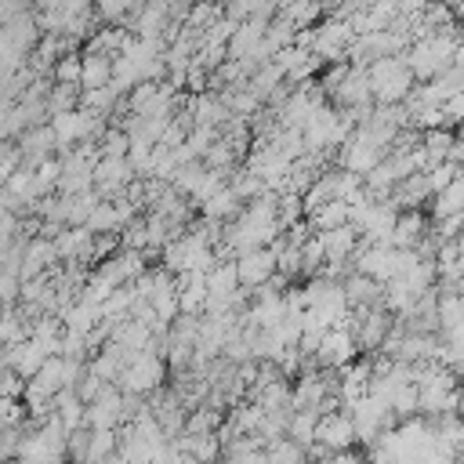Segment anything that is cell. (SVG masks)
Masks as SVG:
<instances>
[{
    "instance_id": "6da1fadb",
    "label": "cell",
    "mask_w": 464,
    "mask_h": 464,
    "mask_svg": "<svg viewBox=\"0 0 464 464\" xmlns=\"http://www.w3.org/2000/svg\"><path fill=\"white\" fill-rule=\"evenodd\" d=\"M457 47H460V33H457V25H450V29H435V33H428V36L410 40V47L402 51V62L410 65V72H413L417 80H435L439 72L453 69V62H457Z\"/></svg>"
},
{
    "instance_id": "7a4b0ae2",
    "label": "cell",
    "mask_w": 464,
    "mask_h": 464,
    "mask_svg": "<svg viewBox=\"0 0 464 464\" xmlns=\"http://www.w3.org/2000/svg\"><path fill=\"white\" fill-rule=\"evenodd\" d=\"M355 130V120L344 112V109H337V105H330V102H323L312 116H308V123L301 127V138H304V152H315V156H326L330 149H341L344 141H348V134Z\"/></svg>"
},
{
    "instance_id": "3957f363",
    "label": "cell",
    "mask_w": 464,
    "mask_h": 464,
    "mask_svg": "<svg viewBox=\"0 0 464 464\" xmlns=\"http://www.w3.org/2000/svg\"><path fill=\"white\" fill-rule=\"evenodd\" d=\"M366 76H370V91H373L377 105H402L413 94V87H417V76L410 72L402 54H388V58L370 62Z\"/></svg>"
},
{
    "instance_id": "277c9868",
    "label": "cell",
    "mask_w": 464,
    "mask_h": 464,
    "mask_svg": "<svg viewBox=\"0 0 464 464\" xmlns=\"http://www.w3.org/2000/svg\"><path fill=\"white\" fill-rule=\"evenodd\" d=\"M163 381H167V359L160 352L145 348V352H134L127 359L116 388L120 392H134V395H152V392L163 388Z\"/></svg>"
},
{
    "instance_id": "5b68a950",
    "label": "cell",
    "mask_w": 464,
    "mask_h": 464,
    "mask_svg": "<svg viewBox=\"0 0 464 464\" xmlns=\"http://www.w3.org/2000/svg\"><path fill=\"white\" fill-rule=\"evenodd\" d=\"M392 330H395V315L384 304H377V308H355L352 334L359 341V352H381Z\"/></svg>"
},
{
    "instance_id": "8992f818",
    "label": "cell",
    "mask_w": 464,
    "mask_h": 464,
    "mask_svg": "<svg viewBox=\"0 0 464 464\" xmlns=\"http://www.w3.org/2000/svg\"><path fill=\"white\" fill-rule=\"evenodd\" d=\"M312 359H315V366H323V370H344V366H352V362L359 359V341H355V334H352L348 326H330V330L323 334L319 352H315Z\"/></svg>"
},
{
    "instance_id": "52a82bcc",
    "label": "cell",
    "mask_w": 464,
    "mask_h": 464,
    "mask_svg": "<svg viewBox=\"0 0 464 464\" xmlns=\"http://www.w3.org/2000/svg\"><path fill=\"white\" fill-rule=\"evenodd\" d=\"M352 265H355V272H362V276H370L377 283H388L399 272V246H392V243H362L355 250Z\"/></svg>"
},
{
    "instance_id": "ba28073f",
    "label": "cell",
    "mask_w": 464,
    "mask_h": 464,
    "mask_svg": "<svg viewBox=\"0 0 464 464\" xmlns=\"http://www.w3.org/2000/svg\"><path fill=\"white\" fill-rule=\"evenodd\" d=\"M134 167L127 156H98L94 163V188L102 192V199H116L127 192V185L134 181Z\"/></svg>"
},
{
    "instance_id": "9c48e42d",
    "label": "cell",
    "mask_w": 464,
    "mask_h": 464,
    "mask_svg": "<svg viewBox=\"0 0 464 464\" xmlns=\"http://www.w3.org/2000/svg\"><path fill=\"white\" fill-rule=\"evenodd\" d=\"M384 156H388V152H384L381 145H373L370 138H362L359 130H352V134H348V141L337 149V163H341L344 170L359 174V178H362V174H370Z\"/></svg>"
},
{
    "instance_id": "30bf717a",
    "label": "cell",
    "mask_w": 464,
    "mask_h": 464,
    "mask_svg": "<svg viewBox=\"0 0 464 464\" xmlns=\"http://www.w3.org/2000/svg\"><path fill=\"white\" fill-rule=\"evenodd\" d=\"M236 272H239V283L246 290L265 286L276 276V250L272 246H250V250L236 254Z\"/></svg>"
},
{
    "instance_id": "8fae6325",
    "label": "cell",
    "mask_w": 464,
    "mask_h": 464,
    "mask_svg": "<svg viewBox=\"0 0 464 464\" xmlns=\"http://www.w3.org/2000/svg\"><path fill=\"white\" fill-rule=\"evenodd\" d=\"M315 442L326 446L330 453H341V450H352L355 442V424L344 410H334V413H319V428H315Z\"/></svg>"
},
{
    "instance_id": "7c38bea8",
    "label": "cell",
    "mask_w": 464,
    "mask_h": 464,
    "mask_svg": "<svg viewBox=\"0 0 464 464\" xmlns=\"http://www.w3.org/2000/svg\"><path fill=\"white\" fill-rule=\"evenodd\" d=\"M87 428H123V392L116 384H105L87 402Z\"/></svg>"
},
{
    "instance_id": "4fadbf2b",
    "label": "cell",
    "mask_w": 464,
    "mask_h": 464,
    "mask_svg": "<svg viewBox=\"0 0 464 464\" xmlns=\"http://www.w3.org/2000/svg\"><path fill=\"white\" fill-rule=\"evenodd\" d=\"M58 149H62V145H58L51 123H36V127H29V130L18 138V152H22V163H25V167H36V163L58 156Z\"/></svg>"
},
{
    "instance_id": "5bb4252c",
    "label": "cell",
    "mask_w": 464,
    "mask_h": 464,
    "mask_svg": "<svg viewBox=\"0 0 464 464\" xmlns=\"http://www.w3.org/2000/svg\"><path fill=\"white\" fill-rule=\"evenodd\" d=\"M323 239V254H326V265H348L359 250V228L355 225H341V228H330V232H319Z\"/></svg>"
},
{
    "instance_id": "9a60e30c",
    "label": "cell",
    "mask_w": 464,
    "mask_h": 464,
    "mask_svg": "<svg viewBox=\"0 0 464 464\" xmlns=\"http://www.w3.org/2000/svg\"><path fill=\"white\" fill-rule=\"evenodd\" d=\"M344 297H348V308H377L384 304V283L362 276V272H348L344 279Z\"/></svg>"
},
{
    "instance_id": "2e32d148",
    "label": "cell",
    "mask_w": 464,
    "mask_h": 464,
    "mask_svg": "<svg viewBox=\"0 0 464 464\" xmlns=\"http://www.w3.org/2000/svg\"><path fill=\"white\" fill-rule=\"evenodd\" d=\"M174 442H178L181 453H192L199 464H218L225 457V446H221L218 431H181Z\"/></svg>"
},
{
    "instance_id": "e0dca14e",
    "label": "cell",
    "mask_w": 464,
    "mask_h": 464,
    "mask_svg": "<svg viewBox=\"0 0 464 464\" xmlns=\"http://www.w3.org/2000/svg\"><path fill=\"white\" fill-rule=\"evenodd\" d=\"M4 355H7V366H11L18 377H25V381H29V377H36V373H40V366L51 359V355L33 341V337H29V341H22V344H7V348H4Z\"/></svg>"
},
{
    "instance_id": "ac0fdd59",
    "label": "cell",
    "mask_w": 464,
    "mask_h": 464,
    "mask_svg": "<svg viewBox=\"0 0 464 464\" xmlns=\"http://www.w3.org/2000/svg\"><path fill=\"white\" fill-rule=\"evenodd\" d=\"M239 210H243V196H239L232 185L218 188L210 199H203V203H199V214H203L207 221H221V225H228Z\"/></svg>"
},
{
    "instance_id": "d6986e66",
    "label": "cell",
    "mask_w": 464,
    "mask_h": 464,
    "mask_svg": "<svg viewBox=\"0 0 464 464\" xmlns=\"http://www.w3.org/2000/svg\"><path fill=\"white\" fill-rule=\"evenodd\" d=\"M424 232H428V221H424V214H420L417 207L399 210V221H395V232H392V246H399V250H413V246L420 243Z\"/></svg>"
},
{
    "instance_id": "ffe728a7",
    "label": "cell",
    "mask_w": 464,
    "mask_h": 464,
    "mask_svg": "<svg viewBox=\"0 0 464 464\" xmlns=\"http://www.w3.org/2000/svg\"><path fill=\"white\" fill-rule=\"evenodd\" d=\"M243 290L239 272H236V257H221L210 272H207V294L214 297H236Z\"/></svg>"
},
{
    "instance_id": "44dd1931",
    "label": "cell",
    "mask_w": 464,
    "mask_h": 464,
    "mask_svg": "<svg viewBox=\"0 0 464 464\" xmlns=\"http://www.w3.org/2000/svg\"><path fill=\"white\" fill-rule=\"evenodd\" d=\"M308 225H312V232H330V228L352 225V207L344 199H326L323 207H315L308 214Z\"/></svg>"
},
{
    "instance_id": "7402d4cb",
    "label": "cell",
    "mask_w": 464,
    "mask_h": 464,
    "mask_svg": "<svg viewBox=\"0 0 464 464\" xmlns=\"http://www.w3.org/2000/svg\"><path fill=\"white\" fill-rule=\"evenodd\" d=\"M450 214H464V174H457L446 188H439V192L431 196V218L442 221V218H450Z\"/></svg>"
},
{
    "instance_id": "603a6c76",
    "label": "cell",
    "mask_w": 464,
    "mask_h": 464,
    "mask_svg": "<svg viewBox=\"0 0 464 464\" xmlns=\"http://www.w3.org/2000/svg\"><path fill=\"white\" fill-rule=\"evenodd\" d=\"M109 83H112V58L83 51V80H80V87L83 91H98V87H109Z\"/></svg>"
},
{
    "instance_id": "cb8c5ba5",
    "label": "cell",
    "mask_w": 464,
    "mask_h": 464,
    "mask_svg": "<svg viewBox=\"0 0 464 464\" xmlns=\"http://www.w3.org/2000/svg\"><path fill=\"white\" fill-rule=\"evenodd\" d=\"M323 11H326V4H323V0H294V4L279 7L276 14H279V18H286L294 29H312V25H319Z\"/></svg>"
},
{
    "instance_id": "d4e9b609",
    "label": "cell",
    "mask_w": 464,
    "mask_h": 464,
    "mask_svg": "<svg viewBox=\"0 0 464 464\" xmlns=\"http://www.w3.org/2000/svg\"><path fill=\"white\" fill-rule=\"evenodd\" d=\"M120 450V428H91V446L83 464H105Z\"/></svg>"
},
{
    "instance_id": "484cf974",
    "label": "cell",
    "mask_w": 464,
    "mask_h": 464,
    "mask_svg": "<svg viewBox=\"0 0 464 464\" xmlns=\"http://www.w3.org/2000/svg\"><path fill=\"white\" fill-rule=\"evenodd\" d=\"M87 228H91L94 236H105V232H123V214L116 210V203H112V199H102V203L91 210Z\"/></svg>"
},
{
    "instance_id": "4316f807",
    "label": "cell",
    "mask_w": 464,
    "mask_h": 464,
    "mask_svg": "<svg viewBox=\"0 0 464 464\" xmlns=\"http://www.w3.org/2000/svg\"><path fill=\"white\" fill-rule=\"evenodd\" d=\"M315 428H319V413H315V410H294V413H290V428H286V435L308 450V446L315 442Z\"/></svg>"
},
{
    "instance_id": "83f0119b",
    "label": "cell",
    "mask_w": 464,
    "mask_h": 464,
    "mask_svg": "<svg viewBox=\"0 0 464 464\" xmlns=\"http://www.w3.org/2000/svg\"><path fill=\"white\" fill-rule=\"evenodd\" d=\"M265 453H268V464H301V460H308L304 446H301V442H294L290 435H283V439L268 442V446H265Z\"/></svg>"
},
{
    "instance_id": "f1b7e54d",
    "label": "cell",
    "mask_w": 464,
    "mask_h": 464,
    "mask_svg": "<svg viewBox=\"0 0 464 464\" xmlns=\"http://www.w3.org/2000/svg\"><path fill=\"white\" fill-rule=\"evenodd\" d=\"M51 80H54V83H72V87H80V80H83V54H80V51L62 54V58L54 62V69H51Z\"/></svg>"
},
{
    "instance_id": "f546056e",
    "label": "cell",
    "mask_w": 464,
    "mask_h": 464,
    "mask_svg": "<svg viewBox=\"0 0 464 464\" xmlns=\"http://www.w3.org/2000/svg\"><path fill=\"white\" fill-rule=\"evenodd\" d=\"M221 420H225V413H221V410H214V406L199 402V406H192V410H188V417H185V431H218V428H221Z\"/></svg>"
},
{
    "instance_id": "4dcf8cb0",
    "label": "cell",
    "mask_w": 464,
    "mask_h": 464,
    "mask_svg": "<svg viewBox=\"0 0 464 464\" xmlns=\"http://www.w3.org/2000/svg\"><path fill=\"white\" fill-rule=\"evenodd\" d=\"M130 152V134L123 127H105L98 138V156H127Z\"/></svg>"
},
{
    "instance_id": "1f68e13d",
    "label": "cell",
    "mask_w": 464,
    "mask_h": 464,
    "mask_svg": "<svg viewBox=\"0 0 464 464\" xmlns=\"http://www.w3.org/2000/svg\"><path fill=\"white\" fill-rule=\"evenodd\" d=\"M388 406H392L395 417H413V413H417V384H413V381H410V384H399V388L392 392Z\"/></svg>"
},
{
    "instance_id": "d6a6232c",
    "label": "cell",
    "mask_w": 464,
    "mask_h": 464,
    "mask_svg": "<svg viewBox=\"0 0 464 464\" xmlns=\"http://www.w3.org/2000/svg\"><path fill=\"white\" fill-rule=\"evenodd\" d=\"M87 446H91V428H87V424H83V428H72L69 439H65V460L83 464V460H87Z\"/></svg>"
},
{
    "instance_id": "836d02e7",
    "label": "cell",
    "mask_w": 464,
    "mask_h": 464,
    "mask_svg": "<svg viewBox=\"0 0 464 464\" xmlns=\"http://www.w3.org/2000/svg\"><path fill=\"white\" fill-rule=\"evenodd\" d=\"M141 0H94V7H98V18H105L109 25H116V22H123L134 7H138Z\"/></svg>"
},
{
    "instance_id": "e575fe53",
    "label": "cell",
    "mask_w": 464,
    "mask_h": 464,
    "mask_svg": "<svg viewBox=\"0 0 464 464\" xmlns=\"http://www.w3.org/2000/svg\"><path fill=\"white\" fill-rule=\"evenodd\" d=\"M18 297H22V279L14 272H4L0 268V308L18 304Z\"/></svg>"
},
{
    "instance_id": "d590c367",
    "label": "cell",
    "mask_w": 464,
    "mask_h": 464,
    "mask_svg": "<svg viewBox=\"0 0 464 464\" xmlns=\"http://www.w3.org/2000/svg\"><path fill=\"white\" fill-rule=\"evenodd\" d=\"M102 388H105V381H102L98 373H91V370H87V373L80 377V384H76V395H80L83 402H91V399H98V392H102Z\"/></svg>"
},
{
    "instance_id": "8d00e7d4",
    "label": "cell",
    "mask_w": 464,
    "mask_h": 464,
    "mask_svg": "<svg viewBox=\"0 0 464 464\" xmlns=\"http://www.w3.org/2000/svg\"><path fill=\"white\" fill-rule=\"evenodd\" d=\"M442 112H446V123H464V91H457L453 98L442 102Z\"/></svg>"
},
{
    "instance_id": "74e56055",
    "label": "cell",
    "mask_w": 464,
    "mask_h": 464,
    "mask_svg": "<svg viewBox=\"0 0 464 464\" xmlns=\"http://www.w3.org/2000/svg\"><path fill=\"white\" fill-rule=\"evenodd\" d=\"M370 450H373V453H370V464H402L388 446H370Z\"/></svg>"
},
{
    "instance_id": "f35d334b",
    "label": "cell",
    "mask_w": 464,
    "mask_h": 464,
    "mask_svg": "<svg viewBox=\"0 0 464 464\" xmlns=\"http://www.w3.org/2000/svg\"><path fill=\"white\" fill-rule=\"evenodd\" d=\"M457 413L464 417V388H457Z\"/></svg>"
},
{
    "instance_id": "ab89813d",
    "label": "cell",
    "mask_w": 464,
    "mask_h": 464,
    "mask_svg": "<svg viewBox=\"0 0 464 464\" xmlns=\"http://www.w3.org/2000/svg\"><path fill=\"white\" fill-rule=\"evenodd\" d=\"M178 464H199V460H196L192 453H181V457H178Z\"/></svg>"
},
{
    "instance_id": "60d3db41",
    "label": "cell",
    "mask_w": 464,
    "mask_h": 464,
    "mask_svg": "<svg viewBox=\"0 0 464 464\" xmlns=\"http://www.w3.org/2000/svg\"><path fill=\"white\" fill-rule=\"evenodd\" d=\"M7 366V355H4V344H0V370Z\"/></svg>"
},
{
    "instance_id": "b9f144b4",
    "label": "cell",
    "mask_w": 464,
    "mask_h": 464,
    "mask_svg": "<svg viewBox=\"0 0 464 464\" xmlns=\"http://www.w3.org/2000/svg\"><path fill=\"white\" fill-rule=\"evenodd\" d=\"M457 69H460V72H464V65H457Z\"/></svg>"
},
{
    "instance_id": "7bdbcfd3",
    "label": "cell",
    "mask_w": 464,
    "mask_h": 464,
    "mask_svg": "<svg viewBox=\"0 0 464 464\" xmlns=\"http://www.w3.org/2000/svg\"><path fill=\"white\" fill-rule=\"evenodd\" d=\"M0 312H4V308H0Z\"/></svg>"
}]
</instances>
